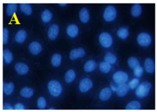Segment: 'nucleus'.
I'll return each mask as SVG.
<instances>
[{
	"instance_id": "5701e85b",
	"label": "nucleus",
	"mask_w": 157,
	"mask_h": 112,
	"mask_svg": "<svg viewBox=\"0 0 157 112\" xmlns=\"http://www.w3.org/2000/svg\"><path fill=\"white\" fill-rule=\"evenodd\" d=\"M96 62L93 60H89L86 62L84 65L85 71L87 72L94 71L96 67Z\"/></svg>"
},
{
	"instance_id": "39448f33",
	"label": "nucleus",
	"mask_w": 157,
	"mask_h": 112,
	"mask_svg": "<svg viewBox=\"0 0 157 112\" xmlns=\"http://www.w3.org/2000/svg\"><path fill=\"white\" fill-rule=\"evenodd\" d=\"M117 13L116 9L114 6L108 5L104 10L103 14L104 18L107 22L112 21L116 18Z\"/></svg>"
},
{
	"instance_id": "ea45409f",
	"label": "nucleus",
	"mask_w": 157,
	"mask_h": 112,
	"mask_svg": "<svg viewBox=\"0 0 157 112\" xmlns=\"http://www.w3.org/2000/svg\"><path fill=\"white\" fill-rule=\"evenodd\" d=\"M59 5L61 6H65L67 5V4L66 3H60L59 4Z\"/></svg>"
},
{
	"instance_id": "423d86ee",
	"label": "nucleus",
	"mask_w": 157,
	"mask_h": 112,
	"mask_svg": "<svg viewBox=\"0 0 157 112\" xmlns=\"http://www.w3.org/2000/svg\"><path fill=\"white\" fill-rule=\"evenodd\" d=\"M99 40L101 44L106 48L110 47L113 43L112 37L107 32L101 33L99 36Z\"/></svg>"
},
{
	"instance_id": "b1692460",
	"label": "nucleus",
	"mask_w": 157,
	"mask_h": 112,
	"mask_svg": "<svg viewBox=\"0 0 157 112\" xmlns=\"http://www.w3.org/2000/svg\"><path fill=\"white\" fill-rule=\"evenodd\" d=\"M129 34L128 29L125 27L120 28L117 32V36L122 39H125L128 38Z\"/></svg>"
},
{
	"instance_id": "a878e982",
	"label": "nucleus",
	"mask_w": 157,
	"mask_h": 112,
	"mask_svg": "<svg viewBox=\"0 0 157 112\" xmlns=\"http://www.w3.org/2000/svg\"><path fill=\"white\" fill-rule=\"evenodd\" d=\"M62 62V56L58 53H55L52 56L51 63L54 67H58L61 65Z\"/></svg>"
},
{
	"instance_id": "dca6fc26",
	"label": "nucleus",
	"mask_w": 157,
	"mask_h": 112,
	"mask_svg": "<svg viewBox=\"0 0 157 112\" xmlns=\"http://www.w3.org/2000/svg\"><path fill=\"white\" fill-rule=\"evenodd\" d=\"M142 107L141 103L138 100H134L130 101L126 104L125 109L127 110H140Z\"/></svg>"
},
{
	"instance_id": "f257e3e1",
	"label": "nucleus",
	"mask_w": 157,
	"mask_h": 112,
	"mask_svg": "<svg viewBox=\"0 0 157 112\" xmlns=\"http://www.w3.org/2000/svg\"><path fill=\"white\" fill-rule=\"evenodd\" d=\"M152 88L151 83L145 81L140 82L137 88L135 90L136 96L140 99H143L147 96Z\"/></svg>"
},
{
	"instance_id": "ddd939ff",
	"label": "nucleus",
	"mask_w": 157,
	"mask_h": 112,
	"mask_svg": "<svg viewBox=\"0 0 157 112\" xmlns=\"http://www.w3.org/2000/svg\"><path fill=\"white\" fill-rule=\"evenodd\" d=\"M59 27L56 24H53L49 27L48 30V36L52 40H55L57 37L59 31Z\"/></svg>"
},
{
	"instance_id": "9d476101",
	"label": "nucleus",
	"mask_w": 157,
	"mask_h": 112,
	"mask_svg": "<svg viewBox=\"0 0 157 112\" xmlns=\"http://www.w3.org/2000/svg\"><path fill=\"white\" fill-rule=\"evenodd\" d=\"M14 68L17 73L20 75H25L29 71L28 66L23 62L17 63L15 64Z\"/></svg>"
},
{
	"instance_id": "c756f323",
	"label": "nucleus",
	"mask_w": 157,
	"mask_h": 112,
	"mask_svg": "<svg viewBox=\"0 0 157 112\" xmlns=\"http://www.w3.org/2000/svg\"><path fill=\"white\" fill-rule=\"evenodd\" d=\"M99 69L100 71L104 73L109 72L111 69L110 64L106 61H102L99 64Z\"/></svg>"
},
{
	"instance_id": "bb28decb",
	"label": "nucleus",
	"mask_w": 157,
	"mask_h": 112,
	"mask_svg": "<svg viewBox=\"0 0 157 112\" xmlns=\"http://www.w3.org/2000/svg\"><path fill=\"white\" fill-rule=\"evenodd\" d=\"M127 64L128 66L132 69L140 65L139 59L134 56L128 58Z\"/></svg>"
},
{
	"instance_id": "f3484780",
	"label": "nucleus",
	"mask_w": 157,
	"mask_h": 112,
	"mask_svg": "<svg viewBox=\"0 0 157 112\" xmlns=\"http://www.w3.org/2000/svg\"><path fill=\"white\" fill-rule=\"evenodd\" d=\"M15 89V85L12 82H3V91L4 94L6 96L11 95Z\"/></svg>"
},
{
	"instance_id": "4be33fe9",
	"label": "nucleus",
	"mask_w": 157,
	"mask_h": 112,
	"mask_svg": "<svg viewBox=\"0 0 157 112\" xmlns=\"http://www.w3.org/2000/svg\"><path fill=\"white\" fill-rule=\"evenodd\" d=\"M27 36V33L24 30H21L17 31L15 35V41L19 43H23L25 40Z\"/></svg>"
},
{
	"instance_id": "2f4dec72",
	"label": "nucleus",
	"mask_w": 157,
	"mask_h": 112,
	"mask_svg": "<svg viewBox=\"0 0 157 112\" xmlns=\"http://www.w3.org/2000/svg\"><path fill=\"white\" fill-rule=\"evenodd\" d=\"M20 8L21 10L26 15H29L32 13V8L29 4L21 3L20 5Z\"/></svg>"
},
{
	"instance_id": "473e14b6",
	"label": "nucleus",
	"mask_w": 157,
	"mask_h": 112,
	"mask_svg": "<svg viewBox=\"0 0 157 112\" xmlns=\"http://www.w3.org/2000/svg\"><path fill=\"white\" fill-rule=\"evenodd\" d=\"M17 5L16 3H8L6 8V13L9 16H13L17 10Z\"/></svg>"
},
{
	"instance_id": "4468645a",
	"label": "nucleus",
	"mask_w": 157,
	"mask_h": 112,
	"mask_svg": "<svg viewBox=\"0 0 157 112\" xmlns=\"http://www.w3.org/2000/svg\"><path fill=\"white\" fill-rule=\"evenodd\" d=\"M129 89L126 83L118 85L116 91L117 95L120 97L125 96L128 92Z\"/></svg>"
},
{
	"instance_id": "1a4fd4ad",
	"label": "nucleus",
	"mask_w": 157,
	"mask_h": 112,
	"mask_svg": "<svg viewBox=\"0 0 157 112\" xmlns=\"http://www.w3.org/2000/svg\"><path fill=\"white\" fill-rule=\"evenodd\" d=\"M85 54L84 49L81 47L77 48L72 50L69 54V57L72 60H75L83 57Z\"/></svg>"
},
{
	"instance_id": "c85d7f7f",
	"label": "nucleus",
	"mask_w": 157,
	"mask_h": 112,
	"mask_svg": "<svg viewBox=\"0 0 157 112\" xmlns=\"http://www.w3.org/2000/svg\"><path fill=\"white\" fill-rule=\"evenodd\" d=\"M139 78L135 77L131 79L127 84L129 89L135 90L140 83Z\"/></svg>"
},
{
	"instance_id": "7ed1b4c3",
	"label": "nucleus",
	"mask_w": 157,
	"mask_h": 112,
	"mask_svg": "<svg viewBox=\"0 0 157 112\" xmlns=\"http://www.w3.org/2000/svg\"><path fill=\"white\" fill-rule=\"evenodd\" d=\"M136 41L140 46L146 47L150 46L152 42V38L148 33L143 32L140 33L136 37Z\"/></svg>"
},
{
	"instance_id": "6ab92c4d",
	"label": "nucleus",
	"mask_w": 157,
	"mask_h": 112,
	"mask_svg": "<svg viewBox=\"0 0 157 112\" xmlns=\"http://www.w3.org/2000/svg\"><path fill=\"white\" fill-rule=\"evenodd\" d=\"M79 16L80 20L84 23H87L89 20V12L87 9L86 7H83L80 9Z\"/></svg>"
},
{
	"instance_id": "0eeeda50",
	"label": "nucleus",
	"mask_w": 157,
	"mask_h": 112,
	"mask_svg": "<svg viewBox=\"0 0 157 112\" xmlns=\"http://www.w3.org/2000/svg\"><path fill=\"white\" fill-rule=\"evenodd\" d=\"M93 85V82L90 79L84 78L80 82L79 89L81 92L85 93L89 90L92 87Z\"/></svg>"
},
{
	"instance_id": "f8f14e48",
	"label": "nucleus",
	"mask_w": 157,
	"mask_h": 112,
	"mask_svg": "<svg viewBox=\"0 0 157 112\" xmlns=\"http://www.w3.org/2000/svg\"><path fill=\"white\" fill-rule=\"evenodd\" d=\"M29 49L31 53L37 55L40 52L42 47L39 42L35 41L30 43L29 46Z\"/></svg>"
},
{
	"instance_id": "aec40b11",
	"label": "nucleus",
	"mask_w": 157,
	"mask_h": 112,
	"mask_svg": "<svg viewBox=\"0 0 157 112\" xmlns=\"http://www.w3.org/2000/svg\"><path fill=\"white\" fill-rule=\"evenodd\" d=\"M34 91L33 89L28 87H25L20 90V94L23 97L29 98L31 97L34 94Z\"/></svg>"
},
{
	"instance_id": "f03ea898",
	"label": "nucleus",
	"mask_w": 157,
	"mask_h": 112,
	"mask_svg": "<svg viewBox=\"0 0 157 112\" xmlns=\"http://www.w3.org/2000/svg\"><path fill=\"white\" fill-rule=\"evenodd\" d=\"M49 93L51 96L57 97L60 96L63 91V87L61 83L56 80L49 81L47 84Z\"/></svg>"
},
{
	"instance_id": "58836bf2",
	"label": "nucleus",
	"mask_w": 157,
	"mask_h": 112,
	"mask_svg": "<svg viewBox=\"0 0 157 112\" xmlns=\"http://www.w3.org/2000/svg\"><path fill=\"white\" fill-rule=\"evenodd\" d=\"M110 88L113 92H116L117 91V87L113 83H111L110 85Z\"/></svg>"
},
{
	"instance_id": "72a5a7b5",
	"label": "nucleus",
	"mask_w": 157,
	"mask_h": 112,
	"mask_svg": "<svg viewBox=\"0 0 157 112\" xmlns=\"http://www.w3.org/2000/svg\"><path fill=\"white\" fill-rule=\"evenodd\" d=\"M144 70L143 67L140 65L133 69V74L135 77L140 78L143 75Z\"/></svg>"
},
{
	"instance_id": "393cba45",
	"label": "nucleus",
	"mask_w": 157,
	"mask_h": 112,
	"mask_svg": "<svg viewBox=\"0 0 157 112\" xmlns=\"http://www.w3.org/2000/svg\"><path fill=\"white\" fill-rule=\"evenodd\" d=\"M104 59L105 61L110 64H114L117 61V57L113 54L110 52H108L104 55Z\"/></svg>"
},
{
	"instance_id": "20e7f679",
	"label": "nucleus",
	"mask_w": 157,
	"mask_h": 112,
	"mask_svg": "<svg viewBox=\"0 0 157 112\" xmlns=\"http://www.w3.org/2000/svg\"><path fill=\"white\" fill-rule=\"evenodd\" d=\"M113 81L118 85L126 83L129 79V76L126 72L119 71L115 72L113 75Z\"/></svg>"
},
{
	"instance_id": "9b49d317",
	"label": "nucleus",
	"mask_w": 157,
	"mask_h": 112,
	"mask_svg": "<svg viewBox=\"0 0 157 112\" xmlns=\"http://www.w3.org/2000/svg\"><path fill=\"white\" fill-rule=\"evenodd\" d=\"M112 94V91L110 89L106 87L101 90L99 94V97L101 101H106L110 99Z\"/></svg>"
},
{
	"instance_id": "cd10ccee",
	"label": "nucleus",
	"mask_w": 157,
	"mask_h": 112,
	"mask_svg": "<svg viewBox=\"0 0 157 112\" xmlns=\"http://www.w3.org/2000/svg\"><path fill=\"white\" fill-rule=\"evenodd\" d=\"M3 56L4 61L7 64L10 63L13 59V54L9 49H6L3 51Z\"/></svg>"
},
{
	"instance_id": "e433bc0d",
	"label": "nucleus",
	"mask_w": 157,
	"mask_h": 112,
	"mask_svg": "<svg viewBox=\"0 0 157 112\" xmlns=\"http://www.w3.org/2000/svg\"><path fill=\"white\" fill-rule=\"evenodd\" d=\"M14 110H25L26 109L25 106L22 103H17L13 106Z\"/></svg>"
},
{
	"instance_id": "6e6552de",
	"label": "nucleus",
	"mask_w": 157,
	"mask_h": 112,
	"mask_svg": "<svg viewBox=\"0 0 157 112\" xmlns=\"http://www.w3.org/2000/svg\"><path fill=\"white\" fill-rule=\"evenodd\" d=\"M144 71L147 73H154L155 70V63L154 60L151 58H147L144 61Z\"/></svg>"
},
{
	"instance_id": "4c0bfd02",
	"label": "nucleus",
	"mask_w": 157,
	"mask_h": 112,
	"mask_svg": "<svg viewBox=\"0 0 157 112\" xmlns=\"http://www.w3.org/2000/svg\"><path fill=\"white\" fill-rule=\"evenodd\" d=\"M2 108L4 110H14L13 106V107L11 104L8 103H4L3 105Z\"/></svg>"
},
{
	"instance_id": "412c9836",
	"label": "nucleus",
	"mask_w": 157,
	"mask_h": 112,
	"mask_svg": "<svg viewBox=\"0 0 157 112\" xmlns=\"http://www.w3.org/2000/svg\"><path fill=\"white\" fill-rule=\"evenodd\" d=\"M76 76L75 71L73 69H70L67 71L65 74V81L67 83H71L75 80Z\"/></svg>"
},
{
	"instance_id": "2eb2a0df",
	"label": "nucleus",
	"mask_w": 157,
	"mask_h": 112,
	"mask_svg": "<svg viewBox=\"0 0 157 112\" xmlns=\"http://www.w3.org/2000/svg\"><path fill=\"white\" fill-rule=\"evenodd\" d=\"M142 7L140 4L134 3L131 7V13L132 16L138 17L142 14Z\"/></svg>"
},
{
	"instance_id": "c9c22d12",
	"label": "nucleus",
	"mask_w": 157,
	"mask_h": 112,
	"mask_svg": "<svg viewBox=\"0 0 157 112\" xmlns=\"http://www.w3.org/2000/svg\"><path fill=\"white\" fill-rule=\"evenodd\" d=\"M3 41L4 44H6L8 41L9 32L8 29L6 28H4L3 30Z\"/></svg>"
},
{
	"instance_id": "7c9ffc66",
	"label": "nucleus",
	"mask_w": 157,
	"mask_h": 112,
	"mask_svg": "<svg viewBox=\"0 0 157 112\" xmlns=\"http://www.w3.org/2000/svg\"><path fill=\"white\" fill-rule=\"evenodd\" d=\"M52 16V12L49 10L46 9L43 12L41 15V18L44 22L47 23L51 20Z\"/></svg>"
},
{
	"instance_id": "a19ab883",
	"label": "nucleus",
	"mask_w": 157,
	"mask_h": 112,
	"mask_svg": "<svg viewBox=\"0 0 157 112\" xmlns=\"http://www.w3.org/2000/svg\"><path fill=\"white\" fill-rule=\"evenodd\" d=\"M48 109L49 110H55V109L54 107H51L49 108H48Z\"/></svg>"
},
{
	"instance_id": "f704fd0d",
	"label": "nucleus",
	"mask_w": 157,
	"mask_h": 112,
	"mask_svg": "<svg viewBox=\"0 0 157 112\" xmlns=\"http://www.w3.org/2000/svg\"><path fill=\"white\" fill-rule=\"evenodd\" d=\"M37 106L40 109H45L47 106V102L46 99L44 97H39L37 101Z\"/></svg>"
},
{
	"instance_id": "a211bd4d",
	"label": "nucleus",
	"mask_w": 157,
	"mask_h": 112,
	"mask_svg": "<svg viewBox=\"0 0 157 112\" xmlns=\"http://www.w3.org/2000/svg\"><path fill=\"white\" fill-rule=\"evenodd\" d=\"M66 31L67 35L70 37H74L78 34V26L75 24H71L67 27Z\"/></svg>"
}]
</instances>
